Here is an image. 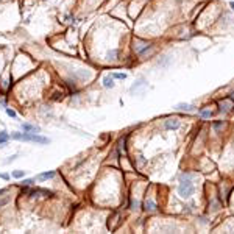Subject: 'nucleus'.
Masks as SVG:
<instances>
[{
    "mask_svg": "<svg viewBox=\"0 0 234 234\" xmlns=\"http://www.w3.org/2000/svg\"><path fill=\"white\" fill-rule=\"evenodd\" d=\"M11 137L16 141H27V142H38V144H48V139L39 134H31V133H13Z\"/></svg>",
    "mask_w": 234,
    "mask_h": 234,
    "instance_id": "nucleus-1",
    "label": "nucleus"
},
{
    "mask_svg": "<svg viewBox=\"0 0 234 234\" xmlns=\"http://www.w3.org/2000/svg\"><path fill=\"white\" fill-rule=\"evenodd\" d=\"M194 190H195V187H194V183L190 181L189 178H184L181 179V183H179V187H178V192L179 195H181L183 198H189L190 195L194 194Z\"/></svg>",
    "mask_w": 234,
    "mask_h": 234,
    "instance_id": "nucleus-2",
    "label": "nucleus"
},
{
    "mask_svg": "<svg viewBox=\"0 0 234 234\" xmlns=\"http://www.w3.org/2000/svg\"><path fill=\"white\" fill-rule=\"evenodd\" d=\"M148 48H150V45H148L147 42H142V41H137L136 42V52L139 53V55H142V53L145 50H148Z\"/></svg>",
    "mask_w": 234,
    "mask_h": 234,
    "instance_id": "nucleus-3",
    "label": "nucleus"
},
{
    "mask_svg": "<svg viewBox=\"0 0 234 234\" xmlns=\"http://www.w3.org/2000/svg\"><path fill=\"white\" fill-rule=\"evenodd\" d=\"M164 126H166L167 130H176V128H179V122L176 120V119H169V120H166Z\"/></svg>",
    "mask_w": 234,
    "mask_h": 234,
    "instance_id": "nucleus-4",
    "label": "nucleus"
},
{
    "mask_svg": "<svg viewBox=\"0 0 234 234\" xmlns=\"http://www.w3.org/2000/svg\"><path fill=\"white\" fill-rule=\"evenodd\" d=\"M22 130H24L25 133H38V131H39V128H38V126L30 125V123H24V125H22Z\"/></svg>",
    "mask_w": 234,
    "mask_h": 234,
    "instance_id": "nucleus-5",
    "label": "nucleus"
},
{
    "mask_svg": "<svg viewBox=\"0 0 234 234\" xmlns=\"http://www.w3.org/2000/svg\"><path fill=\"white\" fill-rule=\"evenodd\" d=\"M144 208H145V211H148V212H153V211H156V203L147 200L144 203Z\"/></svg>",
    "mask_w": 234,
    "mask_h": 234,
    "instance_id": "nucleus-6",
    "label": "nucleus"
},
{
    "mask_svg": "<svg viewBox=\"0 0 234 234\" xmlns=\"http://www.w3.org/2000/svg\"><path fill=\"white\" fill-rule=\"evenodd\" d=\"M53 176H55V172H45V173H41L38 176V179H39V181H45V179H50Z\"/></svg>",
    "mask_w": 234,
    "mask_h": 234,
    "instance_id": "nucleus-7",
    "label": "nucleus"
},
{
    "mask_svg": "<svg viewBox=\"0 0 234 234\" xmlns=\"http://www.w3.org/2000/svg\"><path fill=\"white\" fill-rule=\"evenodd\" d=\"M176 108L181 109V111H192L194 106L189 105V103H179V105H176Z\"/></svg>",
    "mask_w": 234,
    "mask_h": 234,
    "instance_id": "nucleus-8",
    "label": "nucleus"
},
{
    "mask_svg": "<svg viewBox=\"0 0 234 234\" xmlns=\"http://www.w3.org/2000/svg\"><path fill=\"white\" fill-rule=\"evenodd\" d=\"M233 106V103L229 102V100H226V102H220V109L222 111H229V108Z\"/></svg>",
    "mask_w": 234,
    "mask_h": 234,
    "instance_id": "nucleus-9",
    "label": "nucleus"
},
{
    "mask_svg": "<svg viewBox=\"0 0 234 234\" xmlns=\"http://www.w3.org/2000/svg\"><path fill=\"white\" fill-rule=\"evenodd\" d=\"M103 86H105V87H113V86H114L113 76H106V78L103 80Z\"/></svg>",
    "mask_w": 234,
    "mask_h": 234,
    "instance_id": "nucleus-10",
    "label": "nucleus"
},
{
    "mask_svg": "<svg viewBox=\"0 0 234 234\" xmlns=\"http://www.w3.org/2000/svg\"><path fill=\"white\" fill-rule=\"evenodd\" d=\"M8 139H10V136L5 131L0 133V144H6V142H8Z\"/></svg>",
    "mask_w": 234,
    "mask_h": 234,
    "instance_id": "nucleus-11",
    "label": "nucleus"
},
{
    "mask_svg": "<svg viewBox=\"0 0 234 234\" xmlns=\"http://www.w3.org/2000/svg\"><path fill=\"white\" fill-rule=\"evenodd\" d=\"M24 175H25L24 170H16V172H13V178H22Z\"/></svg>",
    "mask_w": 234,
    "mask_h": 234,
    "instance_id": "nucleus-12",
    "label": "nucleus"
},
{
    "mask_svg": "<svg viewBox=\"0 0 234 234\" xmlns=\"http://www.w3.org/2000/svg\"><path fill=\"white\" fill-rule=\"evenodd\" d=\"M116 56H117V50L108 52V59H116Z\"/></svg>",
    "mask_w": 234,
    "mask_h": 234,
    "instance_id": "nucleus-13",
    "label": "nucleus"
},
{
    "mask_svg": "<svg viewBox=\"0 0 234 234\" xmlns=\"http://www.w3.org/2000/svg\"><path fill=\"white\" fill-rule=\"evenodd\" d=\"M113 78H119V80H125V78H126V75H125V74H114V75H113Z\"/></svg>",
    "mask_w": 234,
    "mask_h": 234,
    "instance_id": "nucleus-14",
    "label": "nucleus"
},
{
    "mask_svg": "<svg viewBox=\"0 0 234 234\" xmlns=\"http://www.w3.org/2000/svg\"><path fill=\"white\" fill-rule=\"evenodd\" d=\"M8 201H10V198H8V197L2 198V200H0V208H2V206H5V205H6V203H8Z\"/></svg>",
    "mask_w": 234,
    "mask_h": 234,
    "instance_id": "nucleus-15",
    "label": "nucleus"
},
{
    "mask_svg": "<svg viewBox=\"0 0 234 234\" xmlns=\"http://www.w3.org/2000/svg\"><path fill=\"white\" fill-rule=\"evenodd\" d=\"M6 114H8V116H10V117H16V113H14V111H13V109H10V108H8V109H6Z\"/></svg>",
    "mask_w": 234,
    "mask_h": 234,
    "instance_id": "nucleus-16",
    "label": "nucleus"
},
{
    "mask_svg": "<svg viewBox=\"0 0 234 234\" xmlns=\"http://www.w3.org/2000/svg\"><path fill=\"white\" fill-rule=\"evenodd\" d=\"M22 184H24V186H31V184H33V179H24V181H22Z\"/></svg>",
    "mask_w": 234,
    "mask_h": 234,
    "instance_id": "nucleus-17",
    "label": "nucleus"
},
{
    "mask_svg": "<svg viewBox=\"0 0 234 234\" xmlns=\"http://www.w3.org/2000/svg\"><path fill=\"white\" fill-rule=\"evenodd\" d=\"M201 117H209V111H203V113H201Z\"/></svg>",
    "mask_w": 234,
    "mask_h": 234,
    "instance_id": "nucleus-18",
    "label": "nucleus"
},
{
    "mask_svg": "<svg viewBox=\"0 0 234 234\" xmlns=\"http://www.w3.org/2000/svg\"><path fill=\"white\" fill-rule=\"evenodd\" d=\"M231 6H233V10H234V2H233V3H231Z\"/></svg>",
    "mask_w": 234,
    "mask_h": 234,
    "instance_id": "nucleus-19",
    "label": "nucleus"
}]
</instances>
